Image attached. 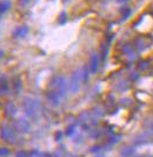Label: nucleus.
Instances as JSON below:
<instances>
[{"instance_id":"1","label":"nucleus","mask_w":153,"mask_h":157,"mask_svg":"<svg viewBox=\"0 0 153 157\" xmlns=\"http://www.w3.org/2000/svg\"><path fill=\"white\" fill-rule=\"evenodd\" d=\"M78 80H79V75L75 73V75H74V78H72V85H71L73 91H75V90L79 88V82H78Z\"/></svg>"},{"instance_id":"2","label":"nucleus","mask_w":153,"mask_h":157,"mask_svg":"<svg viewBox=\"0 0 153 157\" xmlns=\"http://www.w3.org/2000/svg\"><path fill=\"white\" fill-rule=\"evenodd\" d=\"M97 66H98V59H97V57H93V60H92V64H91L92 72H94L97 70Z\"/></svg>"},{"instance_id":"3","label":"nucleus","mask_w":153,"mask_h":157,"mask_svg":"<svg viewBox=\"0 0 153 157\" xmlns=\"http://www.w3.org/2000/svg\"><path fill=\"white\" fill-rule=\"evenodd\" d=\"M151 130H152V131H153V124H152V125H151Z\"/></svg>"}]
</instances>
